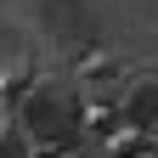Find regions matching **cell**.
<instances>
[{
    "mask_svg": "<svg viewBox=\"0 0 158 158\" xmlns=\"http://www.w3.org/2000/svg\"><path fill=\"white\" fill-rule=\"evenodd\" d=\"M17 130L34 147H79V135H85V96L56 85V79H40L17 102Z\"/></svg>",
    "mask_w": 158,
    "mask_h": 158,
    "instance_id": "1",
    "label": "cell"
},
{
    "mask_svg": "<svg viewBox=\"0 0 158 158\" xmlns=\"http://www.w3.org/2000/svg\"><path fill=\"white\" fill-rule=\"evenodd\" d=\"M118 118H124L130 135H158V73H135L124 90H118Z\"/></svg>",
    "mask_w": 158,
    "mask_h": 158,
    "instance_id": "2",
    "label": "cell"
},
{
    "mask_svg": "<svg viewBox=\"0 0 158 158\" xmlns=\"http://www.w3.org/2000/svg\"><path fill=\"white\" fill-rule=\"evenodd\" d=\"M0 158H40V147H34L17 124H6V130H0Z\"/></svg>",
    "mask_w": 158,
    "mask_h": 158,
    "instance_id": "3",
    "label": "cell"
},
{
    "mask_svg": "<svg viewBox=\"0 0 158 158\" xmlns=\"http://www.w3.org/2000/svg\"><path fill=\"white\" fill-rule=\"evenodd\" d=\"M6 73H11V62H6V45H0V85H6Z\"/></svg>",
    "mask_w": 158,
    "mask_h": 158,
    "instance_id": "4",
    "label": "cell"
},
{
    "mask_svg": "<svg viewBox=\"0 0 158 158\" xmlns=\"http://www.w3.org/2000/svg\"><path fill=\"white\" fill-rule=\"evenodd\" d=\"M0 130H6V102H0Z\"/></svg>",
    "mask_w": 158,
    "mask_h": 158,
    "instance_id": "5",
    "label": "cell"
}]
</instances>
